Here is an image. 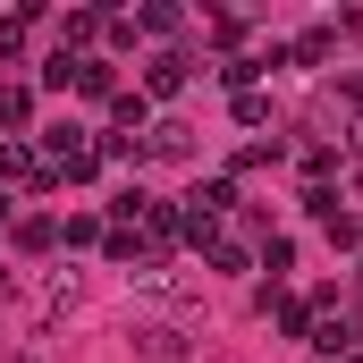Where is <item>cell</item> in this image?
I'll use <instances>...</instances> for the list:
<instances>
[{
  "mask_svg": "<svg viewBox=\"0 0 363 363\" xmlns=\"http://www.w3.org/2000/svg\"><path fill=\"white\" fill-rule=\"evenodd\" d=\"M152 152H161V161H186V152H194V135L169 118V127H152Z\"/></svg>",
  "mask_w": 363,
  "mask_h": 363,
  "instance_id": "7a4b0ae2",
  "label": "cell"
},
{
  "mask_svg": "<svg viewBox=\"0 0 363 363\" xmlns=\"http://www.w3.org/2000/svg\"><path fill=\"white\" fill-rule=\"evenodd\" d=\"M186 85V60H152V93H178Z\"/></svg>",
  "mask_w": 363,
  "mask_h": 363,
  "instance_id": "3957f363",
  "label": "cell"
},
{
  "mask_svg": "<svg viewBox=\"0 0 363 363\" xmlns=\"http://www.w3.org/2000/svg\"><path fill=\"white\" fill-rule=\"evenodd\" d=\"M135 338H144V355H152V363H178V355H186V338L169 330V321H152V330H135Z\"/></svg>",
  "mask_w": 363,
  "mask_h": 363,
  "instance_id": "6da1fadb",
  "label": "cell"
}]
</instances>
